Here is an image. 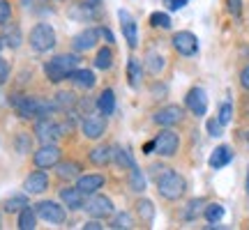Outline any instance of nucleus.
<instances>
[{
	"mask_svg": "<svg viewBox=\"0 0 249 230\" xmlns=\"http://www.w3.org/2000/svg\"><path fill=\"white\" fill-rule=\"evenodd\" d=\"M157 191H160V196L166 198V200H178L187 191L185 177L178 175L176 170H164V173L157 177Z\"/></svg>",
	"mask_w": 249,
	"mask_h": 230,
	"instance_id": "obj_3",
	"label": "nucleus"
},
{
	"mask_svg": "<svg viewBox=\"0 0 249 230\" xmlns=\"http://www.w3.org/2000/svg\"><path fill=\"white\" fill-rule=\"evenodd\" d=\"M164 55H160V53H148V60H145V67L152 71V74H160L161 69H164Z\"/></svg>",
	"mask_w": 249,
	"mask_h": 230,
	"instance_id": "obj_34",
	"label": "nucleus"
},
{
	"mask_svg": "<svg viewBox=\"0 0 249 230\" xmlns=\"http://www.w3.org/2000/svg\"><path fill=\"white\" fill-rule=\"evenodd\" d=\"M118 18H120V28H123L127 46H129V49H136V46H139V26H136L134 16L127 9H118Z\"/></svg>",
	"mask_w": 249,
	"mask_h": 230,
	"instance_id": "obj_9",
	"label": "nucleus"
},
{
	"mask_svg": "<svg viewBox=\"0 0 249 230\" xmlns=\"http://www.w3.org/2000/svg\"><path fill=\"white\" fill-rule=\"evenodd\" d=\"M226 9H229L235 18H240V14H242V0H226Z\"/></svg>",
	"mask_w": 249,
	"mask_h": 230,
	"instance_id": "obj_41",
	"label": "nucleus"
},
{
	"mask_svg": "<svg viewBox=\"0 0 249 230\" xmlns=\"http://www.w3.org/2000/svg\"><path fill=\"white\" fill-rule=\"evenodd\" d=\"M208 133H210V136H214V138H217V136H222V133H224V124L219 122V120H208Z\"/></svg>",
	"mask_w": 249,
	"mask_h": 230,
	"instance_id": "obj_40",
	"label": "nucleus"
},
{
	"mask_svg": "<svg viewBox=\"0 0 249 230\" xmlns=\"http://www.w3.org/2000/svg\"><path fill=\"white\" fill-rule=\"evenodd\" d=\"M23 207H28V198L26 196H12L5 200V212L7 214H14V212H21Z\"/></svg>",
	"mask_w": 249,
	"mask_h": 230,
	"instance_id": "obj_32",
	"label": "nucleus"
},
{
	"mask_svg": "<svg viewBox=\"0 0 249 230\" xmlns=\"http://www.w3.org/2000/svg\"><path fill=\"white\" fill-rule=\"evenodd\" d=\"M55 173L62 180H71V177H76L81 173V166L76 161H58L55 164Z\"/></svg>",
	"mask_w": 249,
	"mask_h": 230,
	"instance_id": "obj_24",
	"label": "nucleus"
},
{
	"mask_svg": "<svg viewBox=\"0 0 249 230\" xmlns=\"http://www.w3.org/2000/svg\"><path fill=\"white\" fill-rule=\"evenodd\" d=\"M203 216H205V221H208V223H219L224 219V205H219V203L205 205Z\"/></svg>",
	"mask_w": 249,
	"mask_h": 230,
	"instance_id": "obj_29",
	"label": "nucleus"
},
{
	"mask_svg": "<svg viewBox=\"0 0 249 230\" xmlns=\"http://www.w3.org/2000/svg\"><path fill=\"white\" fill-rule=\"evenodd\" d=\"M9 79V65L5 58H0V85H5Z\"/></svg>",
	"mask_w": 249,
	"mask_h": 230,
	"instance_id": "obj_42",
	"label": "nucleus"
},
{
	"mask_svg": "<svg viewBox=\"0 0 249 230\" xmlns=\"http://www.w3.org/2000/svg\"><path fill=\"white\" fill-rule=\"evenodd\" d=\"M141 76H143L141 62L136 60V58H129V62H127V79H129V85H132V88H139Z\"/></svg>",
	"mask_w": 249,
	"mask_h": 230,
	"instance_id": "obj_26",
	"label": "nucleus"
},
{
	"mask_svg": "<svg viewBox=\"0 0 249 230\" xmlns=\"http://www.w3.org/2000/svg\"><path fill=\"white\" fill-rule=\"evenodd\" d=\"M60 200L65 203V207H70V210H83V207H86L83 194H81L76 186H74V189H62V191H60Z\"/></svg>",
	"mask_w": 249,
	"mask_h": 230,
	"instance_id": "obj_19",
	"label": "nucleus"
},
{
	"mask_svg": "<svg viewBox=\"0 0 249 230\" xmlns=\"http://www.w3.org/2000/svg\"><path fill=\"white\" fill-rule=\"evenodd\" d=\"M150 26L155 28H171V16L166 14V12H152L150 14Z\"/></svg>",
	"mask_w": 249,
	"mask_h": 230,
	"instance_id": "obj_36",
	"label": "nucleus"
},
{
	"mask_svg": "<svg viewBox=\"0 0 249 230\" xmlns=\"http://www.w3.org/2000/svg\"><path fill=\"white\" fill-rule=\"evenodd\" d=\"M231 159H233V150H231V148H229V145H219V148L210 154L208 164H210V168L219 170V168H224V166H229V164H231Z\"/></svg>",
	"mask_w": 249,
	"mask_h": 230,
	"instance_id": "obj_18",
	"label": "nucleus"
},
{
	"mask_svg": "<svg viewBox=\"0 0 249 230\" xmlns=\"http://www.w3.org/2000/svg\"><path fill=\"white\" fill-rule=\"evenodd\" d=\"M182 108L176 106V104H171V106H164L161 111H157L155 113V122L160 124V127H173V124H178L180 120H182Z\"/></svg>",
	"mask_w": 249,
	"mask_h": 230,
	"instance_id": "obj_15",
	"label": "nucleus"
},
{
	"mask_svg": "<svg viewBox=\"0 0 249 230\" xmlns=\"http://www.w3.org/2000/svg\"><path fill=\"white\" fill-rule=\"evenodd\" d=\"M55 108H62V111H70V108L76 106V97L71 95V92H58L53 99Z\"/></svg>",
	"mask_w": 249,
	"mask_h": 230,
	"instance_id": "obj_33",
	"label": "nucleus"
},
{
	"mask_svg": "<svg viewBox=\"0 0 249 230\" xmlns=\"http://www.w3.org/2000/svg\"><path fill=\"white\" fill-rule=\"evenodd\" d=\"M185 104L196 117H203V115L208 113V95H205V90L203 88H192L187 92Z\"/></svg>",
	"mask_w": 249,
	"mask_h": 230,
	"instance_id": "obj_13",
	"label": "nucleus"
},
{
	"mask_svg": "<svg viewBox=\"0 0 249 230\" xmlns=\"http://www.w3.org/2000/svg\"><path fill=\"white\" fill-rule=\"evenodd\" d=\"M86 212H88V216H92V219H107V216L113 214V203L108 200L107 196L92 194V198L86 203Z\"/></svg>",
	"mask_w": 249,
	"mask_h": 230,
	"instance_id": "obj_12",
	"label": "nucleus"
},
{
	"mask_svg": "<svg viewBox=\"0 0 249 230\" xmlns=\"http://www.w3.org/2000/svg\"><path fill=\"white\" fill-rule=\"evenodd\" d=\"M28 44L33 51L37 53H46V51H51L55 46V30L49 23H37L33 30H30V35H28Z\"/></svg>",
	"mask_w": 249,
	"mask_h": 230,
	"instance_id": "obj_4",
	"label": "nucleus"
},
{
	"mask_svg": "<svg viewBox=\"0 0 249 230\" xmlns=\"http://www.w3.org/2000/svg\"><path fill=\"white\" fill-rule=\"evenodd\" d=\"M132 173H129V189L134 194H143L145 191V177H143V170L139 166H132Z\"/></svg>",
	"mask_w": 249,
	"mask_h": 230,
	"instance_id": "obj_27",
	"label": "nucleus"
},
{
	"mask_svg": "<svg viewBox=\"0 0 249 230\" xmlns=\"http://www.w3.org/2000/svg\"><path fill=\"white\" fill-rule=\"evenodd\" d=\"M2 39H5V44H7L9 49H18L21 42H23V37H21V28H18L17 23H5Z\"/></svg>",
	"mask_w": 249,
	"mask_h": 230,
	"instance_id": "obj_22",
	"label": "nucleus"
},
{
	"mask_svg": "<svg viewBox=\"0 0 249 230\" xmlns=\"http://www.w3.org/2000/svg\"><path fill=\"white\" fill-rule=\"evenodd\" d=\"M81 131L86 138H92V141H97L104 136L107 131V120H104V115H92L88 113L83 117V122H81Z\"/></svg>",
	"mask_w": 249,
	"mask_h": 230,
	"instance_id": "obj_11",
	"label": "nucleus"
},
{
	"mask_svg": "<svg viewBox=\"0 0 249 230\" xmlns=\"http://www.w3.org/2000/svg\"><path fill=\"white\" fill-rule=\"evenodd\" d=\"M23 189H26V194H44L46 189H49V175H46L44 170H33L26 177Z\"/></svg>",
	"mask_w": 249,
	"mask_h": 230,
	"instance_id": "obj_16",
	"label": "nucleus"
},
{
	"mask_svg": "<svg viewBox=\"0 0 249 230\" xmlns=\"http://www.w3.org/2000/svg\"><path fill=\"white\" fill-rule=\"evenodd\" d=\"M102 186H104V177L102 175H81L79 182H76V189H79L83 196L97 194Z\"/></svg>",
	"mask_w": 249,
	"mask_h": 230,
	"instance_id": "obj_17",
	"label": "nucleus"
},
{
	"mask_svg": "<svg viewBox=\"0 0 249 230\" xmlns=\"http://www.w3.org/2000/svg\"><path fill=\"white\" fill-rule=\"evenodd\" d=\"M203 210H205V200L203 198H194V200H189V203H187L185 212H182V219H185V221H194Z\"/></svg>",
	"mask_w": 249,
	"mask_h": 230,
	"instance_id": "obj_28",
	"label": "nucleus"
},
{
	"mask_svg": "<svg viewBox=\"0 0 249 230\" xmlns=\"http://www.w3.org/2000/svg\"><path fill=\"white\" fill-rule=\"evenodd\" d=\"M99 35L104 37V39H107L108 44H113V42H116V37H113V33H111L108 28H99Z\"/></svg>",
	"mask_w": 249,
	"mask_h": 230,
	"instance_id": "obj_46",
	"label": "nucleus"
},
{
	"mask_svg": "<svg viewBox=\"0 0 249 230\" xmlns=\"http://www.w3.org/2000/svg\"><path fill=\"white\" fill-rule=\"evenodd\" d=\"M247 138H249V133H247Z\"/></svg>",
	"mask_w": 249,
	"mask_h": 230,
	"instance_id": "obj_51",
	"label": "nucleus"
},
{
	"mask_svg": "<svg viewBox=\"0 0 249 230\" xmlns=\"http://www.w3.org/2000/svg\"><path fill=\"white\" fill-rule=\"evenodd\" d=\"M35 136L42 145L44 143H55L62 136V127L55 124L51 117H39L35 122Z\"/></svg>",
	"mask_w": 249,
	"mask_h": 230,
	"instance_id": "obj_8",
	"label": "nucleus"
},
{
	"mask_svg": "<svg viewBox=\"0 0 249 230\" xmlns=\"http://www.w3.org/2000/svg\"><path fill=\"white\" fill-rule=\"evenodd\" d=\"M139 214H141V219L145 223H150L152 219H155V205L150 203V200H139Z\"/></svg>",
	"mask_w": 249,
	"mask_h": 230,
	"instance_id": "obj_35",
	"label": "nucleus"
},
{
	"mask_svg": "<svg viewBox=\"0 0 249 230\" xmlns=\"http://www.w3.org/2000/svg\"><path fill=\"white\" fill-rule=\"evenodd\" d=\"M111 228H116V230H123V228H134V219H132V214H118L116 219H113V223H111Z\"/></svg>",
	"mask_w": 249,
	"mask_h": 230,
	"instance_id": "obj_37",
	"label": "nucleus"
},
{
	"mask_svg": "<svg viewBox=\"0 0 249 230\" xmlns=\"http://www.w3.org/2000/svg\"><path fill=\"white\" fill-rule=\"evenodd\" d=\"M189 2V0H164V5L171 9V12H176V9H182Z\"/></svg>",
	"mask_w": 249,
	"mask_h": 230,
	"instance_id": "obj_44",
	"label": "nucleus"
},
{
	"mask_svg": "<svg viewBox=\"0 0 249 230\" xmlns=\"http://www.w3.org/2000/svg\"><path fill=\"white\" fill-rule=\"evenodd\" d=\"M180 148V136L171 127H164L160 133H157V138H155V154H160V157H173Z\"/></svg>",
	"mask_w": 249,
	"mask_h": 230,
	"instance_id": "obj_5",
	"label": "nucleus"
},
{
	"mask_svg": "<svg viewBox=\"0 0 249 230\" xmlns=\"http://www.w3.org/2000/svg\"><path fill=\"white\" fill-rule=\"evenodd\" d=\"M95 67L97 69H111L113 67V53H111V49H99L97 55H95Z\"/></svg>",
	"mask_w": 249,
	"mask_h": 230,
	"instance_id": "obj_30",
	"label": "nucleus"
},
{
	"mask_svg": "<svg viewBox=\"0 0 249 230\" xmlns=\"http://www.w3.org/2000/svg\"><path fill=\"white\" fill-rule=\"evenodd\" d=\"M111 157H113V150L107 148V145H99L95 150H90V154H88L90 164H95V166H107L108 161H111Z\"/></svg>",
	"mask_w": 249,
	"mask_h": 230,
	"instance_id": "obj_23",
	"label": "nucleus"
},
{
	"mask_svg": "<svg viewBox=\"0 0 249 230\" xmlns=\"http://www.w3.org/2000/svg\"><path fill=\"white\" fill-rule=\"evenodd\" d=\"M9 16H12V5H9L7 0H0V23L5 26L9 21Z\"/></svg>",
	"mask_w": 249,
	"mask_h": 230,
	"instance_id": "obj_39",
	"label": "nucleus"
},
{
	"mask_svg": "<svg viewBox=\"0 0 249 230\" xmlns=\"http://www.w3.org/2000/svg\"><path fill=\"white\" fill-rule=\"evenodd\" d=\"M231 115H233V106L226 101V104H222V106H219V115H217V120L226 127V124L231 122Z\"/></svg>",
	"mask_w": 249,
	"mask_h": 230,
	"instance_id": "obj_38",
	"label": "nucleus"
},
{
	"mask_svg": "<svg viewBox=\"0 0 249 230\" xmlns=\"http://www.w3.org/2000/svg\"><path fill=\"white\" fill-rule=\"evenodd\" d=\"M17 148H18V152H28V148H30V138H28V133H18Z\"/></svg>",
	"mask_w": 249,
	"mask_h": 230,
	"instance_id": "obj_43",
	"label": "nucleus"
},
{
	"mask_svg": "<svg viewBox=\"0 0 249 230\" xmlns=\"http://www.w3.org/2000/svg\"><path fill=\"white\" fill-rule=\"evenodd\" d=\"M37 223V212L28 205V207H23L21 212H18V228L21 230H33Z\"/></svg>",
	"mask_w": 249,
	"mask_h": 230,
	"instance_id": "obj_25",
	"label": "nucleus"
},
{
	"mask_svg": "<svg viewBox=\"0 0 249 230\" xmlns=\"http://www.w3.org/2000/svg\"><path fill=\"white\" fill-rule=\"evenodd\" d=\"M240 85H242V88H245V90H247V92H249V65H247V67H245V69L240 71Z\"/></svg>",
	"mask_w": 249,
	"mask_h": 230,
	"instance_id": "obj_45",
	"label": "nucleus"
},
{
	"mask_svg": "<svg viewBox=\"0 0 249 230\" xmlns=\"http://www.w3.org/2000/svg\"><path fill=\"white\" fill-rule=\"evenodd\" d=\"M83 228H86V230H102L104 226H102V223L95 219V221H86V226H83Z\"/></svg>",
	"mask_w": 249,
	"mask_h": 230,
	"instance_id": "obj_47",
	"label": "nucleus"
},
{
	"mask_svg": "<svg viewBox=\"0 0 249 230\" xmlns=\"http://www.w3.org/2000/svg\"><path fill=\"white\" fill-rule=\"evenodd\" d=\"M173 49L178 51L180 55H196L198 53V39H196L194 33H189V30H182V33H176L173 35Z\"/></svg>",
	"mask_w": 249,
	"mask_h": 230,
	"instance_id": "obj_10",
	"label": "nucleus"
},
{
	"mask_svg": "<svg viewBox=\"0 0 249 230\" xmlns=\"http://www.w3.org/2000/svg\"><path fill=\"white\" fill-rule=\"evenodd\" d=\"M79 67V58L76 55H70V53H62V55H55L51 60L44 65V74L46 79L51 83H60V81L70 79V74Z\"/></svg>",
	"mask_w": 249,
	"mask_h": 230,
	"instance_id": "obj_2",
	"label": "nucleus"
},
{
	"mask_svg": "<svg viewBox=\"0 0 249 230\" xmlns=\"http://www.w3.org/2000/svg\"><path fill=\"white\" fill-rule=\"evenodd\" d=\"M97 108L102 115H113L116 111V95H113V90H104L102 95L97 97Z\"/></svg>",
	"mask_w": 249,
	"mask_h": 230,
	"instance_id": "obj_21",
	"label": "nucleus"
},
{
	"mask_svg": "<svg viewBox=\"0 0 249 230\" xmlns=\"http://www.w3.org/2000/svg\"><path fill=\"white\" fill-rule=\"evenodd\" d=\"M113 159H116V164L120 166V168H132V166H136L132 159V154H129V150H124V148H113Z\"/></svg>",
	"mask_w": 249,
	"mask_h": 230,
	"instance_id": "obj_31",
	"label": "nucleus"
},
{
	"mask_svg": "<svg viewBox=\"0 0 249 230\" xmlns=\"http://www.w3.org/2000/svg\"><path fill=\"white\" fill-rule=\"evenodd\" d=\"M12 106L18 111L21 117H26V120H39V117H51L53 113L55 104L53 101H44V99L39 97H26V95H12Z\"/></svg>",
	"mask_w": 249,
	"mask_h": 230,
	"instance_id": "obj_1",
	"label": "nucleus"
},
{
	"mask_svg": "<svg viewBox=\"0 0 249 230\" xmlns=\"http://www.w3.org/2000/svg\"><path fill=\"white\" fill-rule=\"evenodd\" d=\"M99 42V30L97 28H86V30H81L79 35H74L71 39V46H74V51H90V49H95Z\"/></svg>",
	"mask_w": 249,
	"mask_h": 230,
	"instance_id": "obj_14",
	"label": "nucleus"
},
{
	"mask_svg": "<svg viewBox=\"0 0 249 230\" xmlns=\"http://www.w3.org/2000/svg\"><path fill=\"white\" fill-rule=\"evenodd\" d=\"M60 157H62V150L55 143H44V145L33 154V161H35L37 168H55V164L60 161Z\"/></svg>",
	"mask_w": 249,
	"mask_h": 230,
	"instance_id": "obj_7",
	"label": "nucleus"
},
{
	"mask_svg": "<svg viewBox=\"0 0 249 230\" xmlns=\"http://www.w3.org/2000/svg\"><path fill=\"white\" fill-rule=\"evenodd\" d=\"M143 152H145V154H152V152H155V141L145 143V145H143Z\"/></svg>",
	"mask_w": 249,
	"mask_h": 230,
	"instance_id": "obj_48",
	"label": "nucleus"
},
{
	"mask_svg": "<svg viewBox=\"0 0 249 230\" xmlns=\"http://www.w3.org/2000/svg\"><path fill=\"white\" fill-rule=\"evenodd\" d=\"M2 46H5V39H2V37H0V51H2Z\"/></svg>",
	"mask_w": 249,
	"mask_h": 230,
	"instance_id": "obj_50",
	"label": "nucleus"
},
{
	"mask_svg": "<svg viewBox=\"0 0 249 230\" xmlns=\"http://www.w3.org/2000/svg\"><path fill=\"white\" fill-rule=\"evenodd\" d=\"M35 212L39 219H44L46 223H53V226H60V223H65V219H67L65 207L53 203V200H42V203H37Z\"/></svg>",
	"mask_w": 249,
	"mask_h": 230,
	"instance_id": "obj_6",
	"label": "nucleus"
},
{
	"mask_svg": "<svg viewBox=\"0 0 249 230\" xmlns=\"http://www.w3.org/2000/svg\"><path fill=\"white\" fill-rule=\"evenodd\" d=\"M70 81L74 83V85H79V88L83 90H90V88H95V83H97V79H95V74L90 69H76L70 74Z\"/></svg>",
	"mask_w": 249,
	"mask_h": 230,
	"instance_id": "obj_20",
	"label": "nucleus"
},
{
	"mask_svg": "<svg viewBox=\"0 0 249 230\" xmlns=\"http://www.w3.org/2000/svg\"><path fill=\"white\" fill-rule=\"evenodd\" d=\"M245 189H247V194H249V173H247V182H245Z\"/></svg>",
	"mask_w": 249,
	"mask_h": 230,
	"instance_id": "obj_49",
	"label": "nucleus"
}]
</instances>
